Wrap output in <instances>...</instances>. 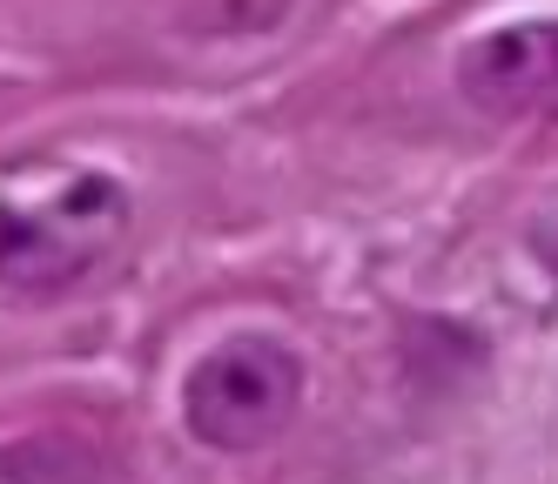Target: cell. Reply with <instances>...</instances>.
<instances>
[{"label": "cell", "mask_w": 558, "mask_h": 484, "mask_svg": "<svg viewBox=\"0 0 558 484\" xmlns=\"http://www.w3.org/2000/svg\"><path fill=\"white\" fill-rule=\"evenodd\" d=\"M458 95L477 114H551L558 108V21H518L492 27L458 55Z\"/></svg>", "instance_id": "obj_3"}, {"label": "cell", "mask_w": 558, "mask_h": 484, "mask_svg": "<svg viewBox=\"0 0 558 484\" xmlns=\"http://www.w3.org/2000/svg\"><path fill=\"white\" fill-rule=\"evenodd\" d=\"M129 222L108 176H68L41 195H0V290H61L88 276Z\"/></svg>", "instance_id": "obj_1"}, {"label": "cell", "mask_w": 558, "mask_h": 484, "mask_svg": "<svg viewBox=\"0 0 558 484\" xmlns=\"http://www.w3.org/2000/svg\"><path fill=\"white\" fill-rule=\"evenodd\" d=\"M0 484H101V464L82 437L41 431V437L0 444Z\"/></svg>", "instance_id": "obj_4"}, {"label": "cell", "mask_w": 558, "mask_h": 484, "mask_svg": "<svg viewBox=\"0 0 558 484\" xmlns=\"http://www.w3.org/2000/svg\"><path fill=\"white\" fill-rule=\"evenodd\" d=\"M296 403H303V363L276 337H229L182 384L189 437H203L209 451H256V444L283 437Z\"/></svg>", "instance_id": "obj_2"}, {"label": "cell", "mask_w": 558, "mask_h": 484, "mask_svg": "<svg viewBox=\"0 0 558 484\" xmlns=\"http://www.w3.org/2000/svg\"><path fill=\"white\" fill-rule=\"evenodd\" d=\"M525 250L538 256V269L558 282V202H545V209L525 222Z\"/></svg>", "instance_id": "obj_5"}]
</instances>
